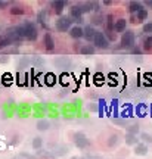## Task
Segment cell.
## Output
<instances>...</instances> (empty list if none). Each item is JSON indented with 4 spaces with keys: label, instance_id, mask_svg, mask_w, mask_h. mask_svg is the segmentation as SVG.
I'll return each mask as SVG.
<instances>
[{
    "label": "cell",
    "instance_id": "20",
    "mask_svg": "<svg viewBox=\"0 0 152 159\" xmlns=\"http://www.w3.org/2000/svg\"><path fill=\"white\" fill-rule=\"evenodd\" d=\"M5 6H6V3H5V2H0V9H3Z\"/></svg>",
    "mask_w": 152,
    "mask_h": 159
},
{
    "label": "cell",
    "instance_id": "13",
    "mask_svg": "<svg viewBox=\"0 0 152 159\" xmlns=\"http://www.w3.org/2000/svg\"><path fill=\"white\" fill-rule=\"evenodd\" d=\"M11 44V41L7 40L6 35H0V49H3V47H6Z\"/></svg>",
    "mask_w": 152,
    "mask_h": 159
},
{
    "label": "cell",
    "instance_id": "15",
    "mask_svg": "<svg viewBox=\"0 0 152 159\" xmlns=\"http://www.w3.org/2000/svg\"><path fill=\"white\" fill-rule=\"evenodd\" d=\"M11 13H12V15H22V13H24V9L21 6H13L12 9H11Z\"/></svg>",
    "mask_w": 152,
    "mask_h": 159
},
{
    "label": "cell",
    "instance_id": "19",
    "mask_svg": "<svg viewBox=\"0 0 152 159\" xmlns=\"http://www.w3.org/2000/svg\"><path fill=\"white\" fill-rule=\"evenodd\" d=\"M112 28H114V25H112V16L109 15V16H108V30H112Z\"/></svg>",
    "mask_w": 152,
    "mask_h": 159
},
{
    "label": "cell",
    "instance_id": "3",
    "mask_svg": "<svg viewBox=\"0 0 152 159\" xmlns=\"http://www.w3.org/2000/svg\"><path fill=\"white\" fill-rule=\"evenodd\" d=\"M71 18L68 16H61L59 19L56 21V30L58 31H62V33H65V31H70L71 30Z\"/></svg>",
    "mask_w": 152,
    "mask_h": 159
},
{
    "label": "cell",
    "instance_id": "4",
    "mask_svg": "<svg viewBox=\"0 0 152 159\" xmlns=\"http://www.w3.org/2000/svg\"><path fill=\"white\" fill-rule=\"evenodd\" d=\"M93 43L98 47H100V49H106V47L109 46V41L106 39V35L103 33H100V31H96L95 39H93Z\"/></svg>",
    "mask_w": 152,
    "mask_h": 159
},
{
    "label": "cell",
    "instance_id": "8",
    "mask_svg": "<svg viewBox=\"0 0 152 159\" xmlns=\"http://www.w3.org/2000/svg\"><path fill=\"white\" fill-rule=\"evenodd\" d=\"M52 7H53V10H55V13L61 15L62 10H64V7H65V2H62V0H56V2H53L52 3Z\"/></svg>",
    "mask_w": 152,
    "mask_h": 159
},
{
    "label": "cell",
    "instance_id": "16",
    "mask_svg": "<svg viewBox=\"0 0 152 159\" xmlns=\"http://www.w3.org/2000/svg\"><path fill=\"white\" fill-rule=\"evenodd\" d=\"M81 53H83V55H92V53H95V49L90 46H86L81 49Z\"/></svg>",
    "mask_w": 152,
    "mask_h": 159
},
{
    "label": "cell",
    "instance_id": "18",
    "mask_svg": "<svg viewBox=\"0 0 152 159\" xmlns=\"http://www.w3.org/2000/svg\"><path fill=\"white\" fill-rule=\"evenodd\" d=\"M143 33H148V34L152 33V22L151 24H146V25L143 26Z\"/></svg>",
    "mask_w": 152,
    "mask_h": 159
},
{
    "label": "cell",
    "instance_id": "21",
    "mask_svg": "<svg viewBox=\"0 0 152 159\" xmlns=\"http://www.w3.org/2000/svg\"><path fill=\"white\" fill-rule=\"evenodd\" d=\"M146 3H148V6H151V7H152V2H146Z\"/></svg>",
    "mask_w": 152,
    "mask_h": 159
},
{
    "label": "cell",
    "instance_id": "1",
    "mask_svg": "<svg viewBox=\"0 0 152 159\" xmlns=\"http://www.w3.org/2000/svg\"><path fill=\"white\" fill-rule=\"evenodd\" d=\"M6 37L11 43H15V41H19V40L25 39V34H24V28H22V25L9 28V30H7Z\"/></svg>",
    "mask_w": 152,
    "mask_h": 159
},
{
    "label": "cell",
    "instance_id": "12",
    "mask_svg": "<svg viewBox=\"0 0 152 159\" xmlns=\"http://www.w3.org/2000/svg\"><path fill=\"white\" fill-rule=\"evenodd\" d=\"M140 9H143V7H142V5H140V3H137V2H132V3H130V6H129V10H130L132 13L139 12Z\"/></svg>",
    "mask_w": 152,
    "mask_h": 159
},
{
    "label": "cell",
    "instance_id": "10",
    "mask_svg": "<svg viewBox=\"0 0 152 159\" xmlns=\"http://www.w3.org/2000/svg\"><path fill=\"white\" fill-rule=\"evenodd\" d=\"M126 26H127L126 19H118L115 22V25H114V30H115L117 33H123V31H126Z\"/></svg>",
    "mask_w": 152,
    "mask_h": 159
},
{
    "label": "cell",
    "instance_id": "2",
    "mask_svg": "<svg viewBox=\"0 0 152 159\" xmlns=\"http://www.w3.org/2000/svg\"><path fill=\"white\" fill-rule=\"evenodd\" d=\"M22 28H24V34H25V39L27 40H31V41H34V40L37 39V28H36V25L34 24H31V22H25L24 25H22Z\"/></svg>",
    "mask_w": 152,
    "mask_h": 159
},
{
    "label": "cell",
    "instance_id": "5",
    "mask_svg": "<svg viewBox=\"0 0 152 159\" xmlns=\"http://www.w3.org/2000/svg\"><path fill=\"white\" fill-rule=\"evenodd\" d=\"M121 44L124 47H132L134 44V34L133 31H126L121 37Z\"/></svg>",
    "mask_w": 152,
    "mask_h": 159
},
{
    "label": "cell",
    "instance_id": "17",
    "mask_svg": "<svg viewBox=\"0 0 152 159\" xmlns=\"http://www.w3.org/2000/svg\"><path fill=\"white\" fill-rule=\"evenodd\" d=\"M136 153L145 155V153H146V147H145V146H137V147H136Z\"/></svg>",
    "mask_w": 152,
    "mask_h": 159
},
{
    "label": "cell",
    "instance_id": "14",
    "mask_svg": "<svg viewBox=\"0 0 152 159\" xmlns=\"http://www.w3.org/2000/svg\"><path fill=\"white\" fill-rule=\"evenodd\" d=\"M146 16H148V10L146 9H140L137 12V21H145Z\"/></svg>",
    "mask_w": 152,
    "mask_h": 159
},
{
    "label": "cell",
    "instance_id": "9",
    "mask_svg": "<svg viewBox=\"0 0 152 159\" xmlns=\"http://www.w3.org/2000/svg\"><path fill=\"white\" fill-rule=\"evenodd\" d=\"M70 35H71L73 39H80V37H83V28H80L78 25L71 26V30H70Z\"/></svg>",
    "mask_w": 152,
    "mask_h": 159
},
{
    "label": "cell",
    "instance_id": "6",
    "mask_svg": "<svg viewBox=\"0 0 152 159\" xmlns=\"http://www.w3.org/2000/svg\"><path fill=\"white\" fill-rule=\"evenodd\" d=\"M70 18L71 21H77V22H81L83 21V12H81V7L80 6H73L71 10H70Z\"/></svg>",
    "mask_w": 152,
    "mask_h": 159
},
{
    "label": "cell",
    "instance_id": "11",
    "mask_svg": "<svg viewBox=\"0 0 152 159\" xmlns=\"http://www.w3.org/2000/svg\"><path fill=\"white\" fill-rule=\"evenodd\" d=\"M44 46H46L47 50H53V49H55V41H53L52 35L49 33L44 35Z\"/></svg>",
    "mask_w": 152,
    "mask_h": 159
},
{
    "label": "cell",
    "instance_id": "7",
    "mask_svg": "<svg viewBox=\"0 0 152 159\" xmlns=\"http://www.w3.org/2000/svg\"><path fill=\"white\" fill-rule=\"evenodd\" d=\"M95 34H96V30H95L92 25H87L86 28L83 30V37H86L89 41H90V40L93 41V39H95Z\"/></svg>",
    "mask_w": 152,
    "mask_h": 159
}]
</instances>
